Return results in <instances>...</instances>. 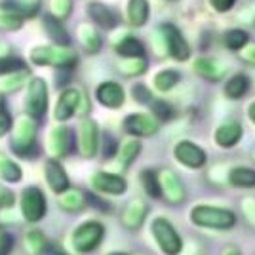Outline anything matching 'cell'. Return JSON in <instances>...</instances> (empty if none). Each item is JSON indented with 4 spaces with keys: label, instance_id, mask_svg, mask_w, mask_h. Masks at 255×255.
<instances>
[{
    "label": "cell",
    "instance_id": "6da1fadb",
    "mask_svg": "<svg viewBox=\"0 0 255 255\" xmlns=\"http://www.w3.org/2000/svg\"><path fill=\"white\" fill-rule=\"evenodd\" d=\"M191 221L196 227L202 229H213V231H231L238 223V217L233 210L198 204L191 210Z\"/></svg>",
    "mask_w": 255,
    "mask_h": 255
},
{
    "label": "cell",
    "instance_id": "7a4b0ae2",
    "mask_svg": "<svg viewBox=\"0 0 255 255\" xmlns=\"http://www.w3.org/2000/svg\"><path fill=\"white\" fill-rule=\"evenodd\" d=\"M11 149L15 154L25 156V158H32L38 147H36V126L32 122V118L25 117L19 118L17 124L13 128V133H11Z\"/></svg>",
    "mask_w": 255,
    "mask_h": 255
},
{
    "label": "cell",
    "instance_id": "3957f363",
    "mask_svg": "<svg viewBox=\"0 0 255 255\" xmlns=\"http://www.w3.org/2000/svg\"><path fill=\"white\" fill-rule=\"evenodd\" d=\"M31 61L36 65H52V67H61V69H73L78 61V57L67 46H38L31 52Z\"/></svg>",
    "mask_w": 255,
    "mask_h": 255
},
{
    "label": "cell",
    "instance_id": "277c9868",
    "mask_svg": "<svg viewBox=\"0 0 255 255\" xmlns=\"http://www.w3.org/2000/svg\"><path fill=\"white\" fill-rule=\"evenodd\" d=\"M152 236L156 240L158 248L164 255H179L183 250V238L177 233V229L166 219V217H156L152 225Z\"/></svg>",
    "mask_w": 255,
    "mask_h": 255
},
{
    "label": "cell",
    "instance_id": "5b68a950",
    "mask_svg": "<svg viewBox=\"0 0 255 255\" xmlns=\"http://www.w3.org/2000/svg\"><path fill=\"white\" fill-rule=\"evenodd\" d=\"M105 238V227L99 221H86L73 233V248L78 254H92Z\"/></svg>",
    "mask_w": 255,
    "mask_h": 255
},
{
    "label": "cell",
    "instance_id": "8992f818",
    "mask_svg": "<svg viewBox=\"0 0 255 255\" xmlns=\"http://www.w3.org/2000/svg\"><path fill=\"white\" fill-rule=\"evenodd\" d=\"M160 181V196L171 206H181L187 200V189L179 175L170 168H164L158 171Z\"/></svg>",
    "mask_w": 255,
    "mask_h": 255
},
{
    "label": "cell",
    "instance_id": "52a82bcc",
    "mask_svg": "<svg viewBox=\"0 0 255 255\" xmlns=\"http://www.w3.org/2000/svg\"><path fill=\"white\" fill-rule=\"evenodd\" d=\"M160 36H162V42H164V50L170 53L173 59L185 61V59L191 57V46L175 25L162 23L160 25Z\"/></svg>",
    "mask_w": 255,
    "mask_h": 255
},
{
    "label": "cell",
    "instance_id": "ba28073f",
    "mask_svg": "<svg viewBox=\"0 0 255 255\" xmlns=\"http://www.w3.org/2000/svg\"><path fill=\"white\" fill-rule=\"evenodd\" d=\"M101 147L99 126L94 118H82L78 124V152L84 158H94Z\"/></svg>",
    "mask_w": 255,
    "mask_h": 255
},
{
    "label": "cell",
    "instance_id": "9c48e42d",
    "mask_svg": "<svg viewBox=\"0 0 255 255\" xmlns=\"http://www.w3.org/2000/svg\"><path fill=\"white\" fill-rule=\"evenodd\" d=\"M21 212L23 217L31 223L42 221L46 215V198L40 189L36 187H27L21 194Z\"/></svg>",
    "mask_w": 255,
    "mask_h": 255
},
{
    "label": "cell",
    "instance_id": "30bf717a",
    "mask_svg": "<svg viewBox=\"0 0 255 255\" xmlns=\"http://www.w3.org/2000/svg\"><path fill=\"white\" fill-rule=\"evenodd\" d=\"M48 111V86L42 78H32L27 94V113L31 118H40Z\"/></svg>",
    "mask_w": 255,
    "mask_h": 255
},
{
    "label": "cell",
    "instance_id": "8fae6325",
    "mask_svg": "<svg viewBox=\"0 0 255 255\" xmlns=\"http://www.w3.org/2000/svg\"><path fill=\"white\" fill-rule=\"evenodd\" d=\"M173 152H175L177 162L183 164V166H187V168H191V170H200L208 162L206 150L202 147H198L196 143H192V141H179L175 145Z\"/></svg>",
    "mask_w": 255,
    "mask_h": 255
},
{
    "label": "cell",
    "instance_id": "7c38bea8",
    "mask_svg": "<svg viewBox=\"0 0 255 255\" xmlns=\"http://www.w3.org/2000/svg\"><path fill=\"white\" fill-rule=\"evenodd\" d=\"M92 189L101 194H113V196H120L124 194L128 189V183L122 175L117 173H109V171H96L92 175Z\"/></svg>",
    "mask_w": 255,
    "mask_h": 255
},
{
    "label": "cell",
    "instance_id": "4fadbf2b",
    "mask_svg": "<svg viewBox=\"0 0 255 255\" xmlns=\"http://www.w3.org/2000/svg\"><path fill=\"white\" fill-rule=\"evenodd\" d=\"M124 129L131 135H137V137H150L160 129V122L152 115L135 113V115H129L128 118H124Z\"/></svg>",
    "mask_w": 255,
    "mask_h": 255
},
{
    "label": "cell",
    "instance_id": "5bb4252c",
    "mask_svg": "<svg viewBox=\"0 0 255 255\" xmlns=\"http://www.w3.org/2000/svg\"><path fill=\"white\" fill-rule=\"evenodd\" d=\"M242 135H244L242 124L238 120H229V122H223L215 129L213 139H215V145H219L221 149H231V147L240 143Z\"/></svg>",
    "mask_w": 255,
    "mask_h": 255
},
{
    "label": "cell",
    "instance_id": "9a60e30c",
    "mask_svg": "<svg viewBox=\"0 0 255 255\" xmlns=\"http://www.w3.org/2000/svg\"><path fill=\"white\" fill-rule=\"evenodd\" d=\"M147 213H149L147 202L135 198V200H131V202L124 208V212L120 215V221H122V225L126 227L128 231H137V229H141L143 223H145Z\"/></svg>",
    "mask_w": 255,
    "mask_h": 255
},
{
    "label": "cell",
    "instance_id": "2e32d148",
    "mask_svg": "<svg viewBox=\"0 0 255 255\" xmlns=\"http://www.w3.org/2000/svg\"><path fill=\"white\" fill-rule=\"evenodd\" d=\"M80 99H82V94L76 88H67L65 92H61V96L57 99V105H55V111H53L55 120H59V122L69 120L76 113V109L80 105Z\"/></svg>",
    "mask_w": 255,
    "mask_h": 255
},
{
    "label": "cell",
    "instance_id": "e0dca14e",
    "mask_svg": "<svg viewBox=\"0 0 255 255\" xmlns=\"http://www.w3.org/2000/svg\"><path fill=\"white\" fill-rule=\"evenodd\" d=\"M73 143V133L71 129L65 126H57L52 129L50 137H48V152L53 158H63L65 154L71 150Z\"/></svg>",
    "mask_w": 255,
    "mask_h": 255
},
{
    "label": "cell",
    "instance_id": "ac0fdd59",
    "mask_svg": "<svg viewBox=\"0 0 255 255\" xmlns=\"http://www.w3.org/2000/svg\"><path fill=\"white\" fill-rule=\"evenodd\" d=\"M96 97L101 105L109 107V109H118V107H122L124 99H126V92L117 82H103L97 86Z\"/></svg>",
    "mask_w": 255,
    "mask_h": 255
},
{
    "label": "cell",
    "instance_id": "d6986e66",
    "mask_svg": "<svg viewBox=\"0 0 255 255\" xmlns=\"http://www.w3.org/2000/svg\"><path fill=\"white\" fill-rule=\"evenodd\" d=\"M194 71H196V75L202 76L204 80H208V82H219L221 78L225 76V65L219 63L217 59H213V57H198L196 61H194Z\"/></svg>",
    "mask_w": 255,
    "mask_h": 255
},
{
    "label": "cell",
    "instance_id": "ffe728a7",
    "mask_svg": "<svg viewBox=\"0 0 255 255\" xmlns=\"http://www.w3.org/2000/svg\"><path fill=\"white\" fill-rule=\"evenodd\" d=\"M46 181L55 194H61L69 189V175H67L63 166L55 160H50L46 164Z\"/></svg>",
    "mask_w": 255,
    "mask_h": 255
},
{
    "label": "cell",
    "instance_id": "44dd1931",
    "mask_svg": "<svg viewBox=\"0 0 255 255\" xmlns=\"http://www.w3.org/2000/svg\"><path fill=\"white\" fill-rule=\"evenodd\" d=\"M90 15L92 19L103 27V29H115L118 25V13L113 8H109L107 4H99V2H94L90 6Z\"/></svg>",
    "mask_w": 255,
    "mask_h": 255
},
{
    "label": "cell",
    "instance_id": "7402d4cb",
    "mask_svg": "<svg viewBox=\"0 0 255 255\" xmlns=\"http://www.w3.org/2000/svg\"><path fill=\"white\" fill-rule=\"evenodd\" d=\"M229 183L238 189H254L255 187V170L250 166H236L229 171Z\"/></svg>",
    "mask_w": 255,
    "mask_h": 255
},
{
    "label": "cell",
    "instance_id": "603a6c76",
    "mask_svg": "<svg viewBox=\"0 0 255 255\" xmlns=\"http://www.w3.org/2000/svg\"><path fill=\"white\" fill-rule=\"evenodd\" d=\"M149 19V0H129L128 2V23L143 27Z\"/></svg>",
    "mask_w": 255,
    "mask_h": 255
},
{
    "label": "cell",
    "instance_id": "cb8c5ba5",
    "mask_svg": "<svg viewBox=\"0 0 255 255\" xmlns=\"http://www.w3.org/2000/svg\"><path fill=\"white\" fill-rule=\"evenodd\" d=\"M248 90H250V78L242 75V73L231 76L225 82V96L229 97V99H234V101L242 99L248 94Z\"/></svg>",
    "mask_w": 255,
    "mask_h": 255
},
{
    "label": "cell",
    "instance_id": "d4e9b609",
    "mask_svg": "<svg viewBox=\"0 0 255 255\" xmlns=\"http://www.w3.org/2000/svg\"><path fill=\"white\" fill-rule=\"evenodd\" d=\"M44 29L57 42V46H67L69 44V32L63 27V21L59 17H55L52 13L44 15Z\"/></svg>",
    "mask_w": 255,
    "mask_h": 255
},
{
    "label": "cell",
    "instance_id": "484cf974",
    "mask_svg": "<svg viewBox=\"0 0 255 255\" xmlns=\"http://www.w3.org/2000/svg\"><path fill=\"white\" fill-rule=\"evenodd\" d=\"M57 204L65 212H80L86 206V196L76 189H67L65 192L59 194Z\"/></svg>",
    "mask_w": 255,
    "mask_h": 255
},
{
    "label": "cell",
    "instance_id": "4316f807",
    "mask_svg": "<svg viewBox=\"0 0 255 255\" xmlns=\"http://www.w3.org/2000/svg\"><path fill=\"white\" fill-rule=\"evenodd\" d=\"M117 53L120 57H145V46L135 36H124L117 44Z\"/></svg>",
    "mask_w": 255,
    "mask_h": 255
},
{
    "label": "cell",
    "instance_id": "83f0119b",
    "mask_svg": "<svg viewBox=\"0 0 255 255\" xmlns=\"http://www.w3.org/2000/svg\"><path fill=\"white\" fill-rule=\"evenodd\" d=\"M78 36H80V42L84 46V50L88 53H97L101 50V36L97 34V31L92 25H82L78 27Z\"/></svg>",
    "mask_w": 255,
    "mask_h": 255
},
{
    "label": "cell",
    "instance_id": "f1b7e54d",
    "mask_svg": "<svg viewBox=\"0 0 255 255\" xmlns=\"http://www.w3.org/2000/svg\"><path fill=\"white\" fill-rule=\"evenodd\" d=\"M139 152H141V143H139L137 139H128L122 143V147L118 149V162H120V166L122 168H128V166H131L135 158L139 156Z\"/></svg>",
    "mask_w": 255,
    "mask_h": 255
},
{
    "label": "cell",
    "instance_id": "f546056e",
    "mask_svg": "<svg viewBox=\"0 0 255 255\" xmlns=\"http://www.w3.org/2000/svg\"><path fill=\"white\" fill-rule=\"evenodd\" d=\"M117 67L124 76H139L147 71V59L145 57H122V61H118Z\"/></svg>",
    "mask_w": 255,
    "mask_h": 255
},
{
    "label": "cell",
    "instance_id": "4dcf8cb0",
    "mask_svg": "<svg viewBox=\"0 0 255 255\" xmlns=\"http://www.w3.org/2000/svg\"><path fill=\"white\" fill-rule=\"evenodd\" d=\"M48 240L40 231H29L25 234V250L29 255H42L48 250Z\"/></svg>",
    "mask_w": 255,
    "mask_h": 255
},
{
    "label": "cell",
    "instance_id": "1f68e13d",
    "mask_svg": "<svg viewBox=\"0 0 255 255\" xmlns=\"http://www.w3.org/2000/svg\"><path fill=\"white\" fill-rule=\"evenodd\" d=\"M248 42H250V36L244 29H229L223 34V44L233 52H240Z\"/></svg>",
    "mask_w": 255,
    "mask_h": 255
},
{
    "label": "cell",
    "instance_id": "d6a6232c",
    "mask_svg": "<svg viewBox=\"0 0 255 255\" xmlns=\"http://www.w3.org/2000/svg\"><path fill=\"white\" fill-rule=\"evenodd\" d=\"M29 78V71L27 69H23V71H17V73H10V75H6L2 80H0V90L2 92H6V94H10V92H17L23 84H25V80Z\"/></svg>",
    "mask_w": 255,
    "mask_h": 255
},
{
    "label": "cell",
    "instance_id": "836d02e7",
    "mask_svg": "<svg viewBox=\"0 0 255 255\" xmlns=\"http://www.w3.org/2000/svg\"><path fill=\"white\" fill-rule=\"evenodd\" d=\"M4 6L13 10L15 13H19L21 17H29V15H34L38 11L40 0H6Z\"/></svg>",
    "mask_w": 255,
    "mask_h": 255
},
{
    "label": "cell",
    "instance_id": "e575fe53",
    "mask_svg": "<svg viewBox=\"0 0 255 255\" xmlns=\"http://www.w3.org/2000/svg\"><path fill=\"white\" fill-rule=\"evenodd\" d=\"M0 177L8 183H17L23 177L21 168L6 156H0Z\"/></svg>",
    "mask_w": 255,
    "mask_h": 255
},
{
    "label": "cell",
    "instance_id": "d590c367",
    "mask_svg": "<svg viewBox=\"0 0 255 255\" xmlns=\"http://www.w3.org/2000/svg\"><path fill=\"white\" fill-rule=\"evenodd\" d=\"M141 185L145 192L149 194L150 198H160V181H158V171L154 170H145L141 171Z\"/></svg>",
    "mask_w": 255,
    "mask_h": 255
},
{
    "label": "cell",
    "instance_id": "8d00e7d4",
    "mask_svg": "<svg viewBox=\"0 0 255 255\" xmlns=\"http://www.w3.org/2000/svg\"><path fill=\"white\" fill-rule=\"evenodd\" d=\"M179 73L177 71H162L154 76V88L158 92H170L171 88H175L179 82Z\"/></svg>",
    "mask_w": 255,
    "mask_h": 255
},
{
    "label": "cell",
    "instance_id": "74e56055",
    "mask_svg": "<svg viewBox=\"0 0 255 255\" xmlns=\"http://www.w3.org/2000/svg\"><path fill=\"white\" fill-rule=\"evenodd\" d=\"M23 25V17L19 13H15L13 10L2 6L0 8V29H6V31H15Z\"/></svg>",
    "mask_w": 255,
    "mask_h": 255
},
{
    "label": "cell",
    "instance_id": "f35d334b",
    "mask_svg": "<svg viewBox=\"0 0 255 255\" xmlns=\"http://www.w3.org/2000/svg\"><path fill=\"white\" fill-rule=\"evenodd\" d=\"M25 69V61L21 57H2L0 59V73L2 75H10Z\"/></svg>",
    "mask_w": 255,
    "mask_h": 255
},
{
    "label": "cell",
    "instance_id": "ab89813d",
    "mask_svg": "<svg viewBox=\"0 0 255 255\" xmlns=\"http://www.w3.org/2000/svg\"><path fill=\"white\" fill-rule=\"evenodd\" d=\"M150 107H152V113H154V117H156L158 122L160 120H162V122H168V120L173 118V109H171V105H168L166 101H152Z\"/></svg>",
    "mask_w": 255,
    "mask_h": 255
},
{
    "label": "cell",
    "instance_id": "60d3db41",
    "mask_svg": "<svg viewBox=\"0 0 255 255\" xmlns=\"http://www.w3.org/2000/svg\"><path fill=\"white\" fill-rule=\"evenodd\" d=\"M50 8H52V15L61 19V17L71 13V10H73V0H52L50 2Z\"/></svg>",
    "mask_w": 255,
    "mask_h": 255
},
{
    "label": "cell",
    "instance_id": "b9f144b4",
    "mask_svg": "<svg viewBox=\"0 0 255 255\" xmlns=\"http://www.w3.org/2000/svg\"><path fill=\"white\" fill-rule=\"evenodd\" d=\"M242 212H244L246 223L250 225L252 229H255V196H250V198L242 200Z\"/></svg>",
    "mask_w": 255,
    "mask_h": 255
},
{
    "label": "cell",
    "instance_id": "7bdbcfd3",
    "mask_svg": "<svg viewBox=\"0 0 255 255\" xmlns=\"http://www.w3.org/2000/svg\"><path fill=\"white\" fill-rule=\"evenodd\" d=\"M131 96L135 97V101H137V103H143V105H147V103H152V94L149 92V88H145L143 84L133 86V90H131Z\"/></svg>",
    "mask_w": 255,
    "mask_h": 255
},
{
    "label": "cell",
    "instance_id": "ee69618b",
    "mask_svg": "<svg viewBox=\"0 0 255 255\" xmlns=\"http://www.w3.org/2000/svg\"><path fill=\"white\" fill-rule=\"evenodd\" d=\"M238 55H240V59L244 61L246 65H252V67H255V42H248L238 52Z\"/></svg>",
    "mask_w": 255,
    "mask_h": 255
},
{
    "label": "cell",
    "instance_id": "f6af8a7d",
    "mask_svg": "<svg viewBox=\"0 0 255 255\" xmlns=\"http://www.w3.org/2000/svg\"><path fill=\"white\" fill-rule=\"evenodd\" d=\"M117 152H118L117 139L113 137L111 133H105V137H103V154H105V158H111Z\"/></svg>",
    "mask_w": 255,
    "mask_h": 255
},
{
    "label": "cell",
    "instance_id": "bcb514c9",
    "mask_svg": "<svg viewBox=\"0 0 255 255\" xmlns=\"http://www.w3.org/2000/svg\"><path fill=\"white\" fill-rule=\"evenodd\" d=\"M240 19H242V23L255 25V4H252V6H246L244 10L240 11Z\"/></svg>",
    "mask_w": 255,
    "mask_h": 255
},
{
    "label": "cell",
    "instance_id": "7dc6e473",
    "mask_svg": "<svg viewBox=\"0 0 255 255\" xmlns=\"http://www.w3.org/2000/svg\"><path fill=\"white\" fill-rule=\"evenodd\" d=\"M213 6V10L215 11H221V13H225V11H229L231 8L234 6V2L236 0H210Z\"/></svg>",
    "mask_w": 255,
    "mask_h": 255
},
{
    "label": "cell",
    "instance_id": "c3c4849f",
    "mask_svg": "<svg viewBox=\"0 0 255 255\" xmlns=\"http://www.w3.org/2000/svg\"><path fill=\"white\" fill-rule=\"evenodd\" d=\"M11 238L8 234H0V255H10Z\"/></svg>",
    "mask_w": 255,
    "mask_h": 255
},
{
    "label": "cell",
    "instance_id": "681fc988",
    "mask_svg": "<svg viewBox=\"0 0 255 255\" xmlns=\"http://www.w3.org/2000/svg\"><path fill=\"white\" fill-rule=\"evenodd\" d=\"M13 204V194L0 187V206H11Z\"/></svg>",
    "mask_w": 255,
    "mask_h": 255
},
{
    "label": "cell",
    "instance_id": "f907efd6",
    "mask_svg": "<svg viewBox=\"0 0 255 255\" xmlns=\"http://www.w3.org/2000/svg\"><path fill=\"white\" fill-rule=\"evenodd\" d=\"M8 129H10V117H8L6 111H4V113H0V137H2Z\"/></svg>",
    "mask_w": 255,
    "mask_h": 255
},
{
    "label": "cell",
    "instance_id": "816d5d0a",
    "mask_svg": "<svg viewBox=\"0 0 255 255\" xmlns=\"http://www.w3.org/2000/svg\"><path fill=\"white\" fill-rule=\"evenodd\" d=\"M219 255H242V250L234 244H227L223 250H221V254Z\"/></svg>",
    "mask_w": 255,
    "mask_h": 255
},
{
    "label": "cell",
    "instance_id": "f5cc1de1",
    "mask_svg": "<svg viewBox=\"0 0 255 255\" xmlns=\"http://www.w3.org/2000/svg\"><path fill=\"white\" fill-rule=\"evenodd\" d=\"M46 255H69V254H67V252H63L59 246H48Z\"/></svg>",
    "mask_w": 255,
    "mask_h": 255
},
{
    "label": "cell",
    "instance_id": "db71d44e",
    "mask_svg": "<svg viewBox=\"0 0 255 255\" xmlns=\"http://www.w3.org/2000/svg\"><path fill=\"white\" fill-rule=\"evenodd\" d=\"M248 115H250V118H252V122L255 124V101L252 103V105L248 107Z\"/></svg>",
    "mask_w": 255,
    "mask_h": 255
},
{
    "label": "cell",
    "instance_id": "11a10c76",
    "mask_svg": "<svg viewBox=\"0 0 255 255\" xmlns=\"http://www.w3.org/2000/svg\"><path fill=\"white\" fill-rule=\"evenodd\" d=\"M4 111H6V109H4V99L0 97V113H4Z\"/></svg>",
    "mask_w": 255,
    "mask_h": 255
},
{
    "label": "cell",
    "instance_id": "9f6ffc18",
    "mask_svg": "<svg viewBox=\"0 0 255 255\" xmlns=\"http://www.w3.org/2000/svg\"><path fill=\"white\" fill-rule=\"evenodd\" d=\"M109 255H128V254H124V252H115V254H109Z\"/></svg>",
    "mask_w": 255,
    "mask_h": 255
},
{
    "label": "cell",
    "instance_id": "6f0895ef",
    "mask_svg": "<svg viewBox=\"0 0 255 255\" xmlns=\"http://www.w3.org/2000/svg\"><path fill=\"white\" fill-rule=\"evenodd\" d=\"M252 156H254V162H255V149H254V152H252Z\"/></svg>",
    "mask_w": 255,
    "mask_h": 255
}]
</instances>
